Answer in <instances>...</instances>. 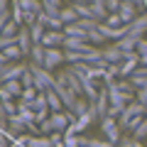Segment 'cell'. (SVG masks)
I'll return each mask as SVG.
<instances>
[{"mask_svg": "<svg viewBox=\"0 0 147 147\" xmlns=\"http://www.w3.org/2000/svg\"><path fill=\"white\" fill-rule=\"evenodd\" d=\"M88 5H91V7H93V12H96V17H98V20H100V22H103V20H105V17H108V15H110V12H108V10H105V0H91Z\"/></svg>", "mask_w": 147, "mask_h": 147, "instance_id": "7402d4cb", "label": "cell"}, {"mask_svg": "<svg viewBox=\"0 0 147 147\" xmlns=\"http://www.w3.org/2000/svg\"><path fill=\"white\" fill-rule=\"evenodd\" d=\"M137 3H140V0H137Z\"/></svg>", "mask_w": 147, "mask_h": 147, "instance_id": "ab89813d", "label": "cell"}, {"mask_svg": "<svg viewBox=\"0 0 147 147\" xmlns=\"http://www.w3.org/2000/svg\"><path fill=\"white\" fill-rule=\"evenodd\" d=\"M88 3H91V0H88Z\"/></svg>", "mask_w": 147, "mask_h": 147, "instance_id": "60d3db41", "label": "cell"}, {"mask_svg": "<svg viewBox=\"0 0 147 147\" xmlns=\"http://www.w3.org/2000/svg\"><path fill=\"white\" fill-rule=\"evenodd\" d=\"M79 142H81V147H115L105 137H84V135H79Z\"/></svg>", "mask_w": 147, "mask_h": 147, "instance_id": "5bb4252c", "label": "cell"}, {"mask_svg": "<svg viewBox=\"0 0 147 147\" xmlns=\"http://www.w3.org/2000/svg\"><path fill=\"white\" fill-rule=\"evenodd\" d=\"M3 88L7 91V93H12L15 98H20L22 96V91H25V86H22V81L20 79H12V81H5V84H0Z\"/></svg>", "mask_w": 147, "mask_h": 147, "instance_id": "ffe728a7", "label": "cell"}, {"mask_svg": "<svg viewBox=\"0 0 147 147\" xmlns=\"http://www.w3.org/2000/svg\"><path fill=\"white\" fill-rule=\"evenodd\" d=\"M37 93H39V91H37L34 86H32V88H25V91H22V96H20V98H17V100H22V103H25V105H30V108H32V103H34Z\"/></svg>", "mask_w": 147, "mask_h": 147, "instance_id": "cb8c5ba5", "label": "cell"}, {"mask_svg": "<svg viewBox=\"0 0 147 147\" xmlns=\"http://www.w3.org/2000/svg\"><path fill=\"white\" fill-rule=\"evenodd\" d=\"M88 42H91V44H93V47H100V44H103V42H105V37H103V34H100V32H98V30H91V32H88Z\"/></svg>", "mask_w": 147, "mask_h": 147, "instance_id": "4316f807", "label": "cell"}, {"mask_svg": "<svg viewBox=\"0 0 147 147\" xmlns=\"http://www.w3.org/2000/svg\"><path fill=\"white\" fill-rule=\"evenodd\" d=\"M142 37H137V34H125L123 39H118V42H113L120 52H125V54H130V52H137V42H140Z\"/></svg>", "mask_w": 147, "mask_h": 147, "instance_id": "ba28073f", "label": "cell"}, {"mask_svg": "<svg viewBox=\"0 0 147 147\" xmlns=\"http://www.w3.org/2000/svg\"><path fill=\"white\" fill-rule=\"evenodd\" d=\"M140 64H142V66H147V54H140Z\"/></svg>", "mask_w": 147, "mask_h": 147, "instance_id": "8d00e7d4", "label": "cell"}, {"mask_svg": "<svg viewBox=\"0 0 147 147\" xmlns=\"http://www.w3.org/2000/svg\"><path fill=\"white\" fill-rule=\"evenodd\" d=\"M71 3H88V0H71Z\"/></svg>", "mask_w": 147, "mask_h": 147, "instance_id": "f35d334b", "label": "cell"}, {"mask_svg": "<svg viewBox=\"0 0 147 147\" xmlns=\"http://www.w3.org/2000/svg\"><path fill=\"white\" fill-rule=\"evenodd\" d=\"M44 5V12H49V15H59L64 7V0H42Z\"/></svg>", "mask_w": 147, "mask_h": 147, "instance_id": "603a6c76", "label": "cell"}, {"mask_svg": "<svg viewBox=\"0 0 147 147\" xmlns=\"http://www.w3.org/2000/svg\"><path fill=\"white\" fill-rule=\"evenodd\" d=\"M118 145H120V147H145V145H142V140H135V137H123Z\"/></svg>", "mask_w": 147, "mask_h": 147, "instance_id": "4dcf8cb0", "label": "cell"}, {"mask_svg": "<svg viewBox=\"0 0 147 147\" xmlns=\"http://www.w3.org/2000/svg\"><path fill=\"white\" fill-rule=\"evenodd\" d=\"M37 20L42 22L47 30H64V22H61V17L59 15H49V12H39V17Z\"/></svg>", "mask_w": 147, "mask_h": 147, "instance_id": "8fae6325", "label": "cell"}, {"mask_svg": "<svg viewBox=\"0 0 147 147\" xmlns=\"http://www.w3.org/2000/svg\"><path fill=\"white\" fill-rule=\"evenodd\" d=\"M127 79L132 81V86H135V88H142V86H147V66H137L135 71L130 74V76H127Z\"/></svg>", "mask_w": 147, "mask_h": 147, "instance_id": "4fadbf2b", "label": "cell"}, {"mask_svg": "<svg viewBox=\"0 0 147 147\" xmlns=\"http://www.w3.org/2000/svg\"><path fill=\"white\" fill-rule=\"evenodd\" d=\"M103 22H105V25H110V27H123V25H125V22H123V17L118 15V12H110Z\"/></svg>", "mask_w": 147, "mask_h": 147, "instance_id": "484cf974", "label": "cell"}, {"mask_svg": "<svg viewBox=\"0 0 147 147\" xmlns=\"http://www.w3.org/2000/svg\"><path fill=\"white\" fill-rule=\"evenodd\" d=\"M123 5V0H105V10L108 12H118Z\"/></svg>", "mask_w": 147, "mask_h": 147, "instance_id": "836d02e7", "label": "cell"}, {"mask_svg": "<svg viewBox=\"0 0 147 147\" xmlns=\"http://www.w3.org/2000/svg\"><path fill=\"white\" fill-rule=\"evenodd\" d=\"M30 71L34 74V88H37V91H49V88L54 86L52 71H47L44 66H39V64H32V61H30Z\"/></svg>", "mask_w": 147, "mask_h": 147, "instance_id": "7a4b0ae2", "label": "cell"}, {"mask_svg": "<svg viewBox=\"0 0 147 147\" xmlns=\"http://www.w3.org/2000/svg\"><path fill=\"white\" fill-rule=\"evenodd\" d=\"M137 54H147V39H140L137 42Z\"/></svg>", "mask_w": 147, "mask_h": 147, "instance_id": "d590c367", "label": "cell"}, {"mask_svg": "<svg viewBox=\"0 0 147 147\" xmlns=\"http://www.w3.org/2000/svg\"><path fill=\"white\" fill-rule=\"evenodd\" d=\"M100 52H103V59H105L108 64H120L123 59H125V52H120L115 44H110V47H103Z\"/></svg>", "mask_w": 147, "mask_h": 147, "instance_id": "30bf717a", "label": "cell"}, {"mask_svg": "<svg viewBox=\"0 0 147 147\" xmlns=\"http://www.w3.org/2000/svg\"><path fill=\"white\" fill-rule=\"evenodd\" d=\"M61 147H81V142H79V135H64V142H61Z\"/></svg>", "mask_w": 147, "mask_h": 147, "instance_id": "f546056e", "label": "cell"}, {"mask_svg": "<svg viewBox=\"0 0 147 147\" xmlns=\"http://www.w3.org/2000/svg\"><path fill=\"white\" fill-rule=\"evenodd\" d=\"M147 32V12H140V15L135 17V22L130 25V34H137V37H142Z\"/></svg>", "mask_w": 147, "mask_h": 147, "instance_id": "9a60e30c", "label": "cell"}, {"mask_svg": "<svg viewBox=\"0 0 147 147\" xmlns=\"http://www.w3.org/2000/svg\"><path fill=\"white\" fill-rule=\"evenodd\" d=\"M20 81H22V86H25V88H32V86H34V74L30 71V64H27V71L22 74Z\"/></svg>", "mask_w": 147, "mask_h": 147, "instance_id": "f1b7e54d", "label": "cell"}, {"mask_svg": "<svg viewBox=\"0 0 147 147\" xmlns=\"http://www.w3.org/2000/svg\"><path fill=\"white\" fill-rule=\"evenodd\" d=\"M27 71V64L22 61H7V64H0V84L12 79H22V74Z\"/></svg>", "mask_w": 147, "mask_h": 147, "instance_id": "3957f363", "label": "cell"}, {"mask_svg": "<svg viewBox=\"0 0 147 147\" xmlns=\"http://www.w3.org/2000/svg\"><path fill=\"white\" fill-rule=\"evenodd\" d=\"M100 132H103V137L110 140L113 145H118V142L123 140V127H120V123H118V118H110V115L100 118Z\"/></svg>", "mask_w": 147, "mask_h": 147, "instance_id": "6da1fadb", "label": "cell"}, {"mask_svg": "<svg viewBox=\"0 0 147 147\" xmlns=\"http://www.w3.org/2000/svg\"><path fill=\"white\" fill-rule=\"evenodd\" d=\"M135 98L140 100L142 105H147V86H142V88H137V93H135Z\"/></svg>", "mask_w": 147, "mask_h": 147, "instance_id": "e575fe53", "label": "cell"}, {"mask_svg": "<svg viewBox=\"0 0 147 147\" xmlns=\"http://www.w3.org/2000/svg\"><path fill=\"white\" fill-rule=\"evenodd\" d=\"M17 44H20V49L25 52V57H30L34 39H32V32H30V27H27V25H22L20 30H17Z\"/></svg>", "mask_w": 147, "mask_h": 147, "instance_id": "52a82bcc", "label": "cell"}, {"mask_svg": "<svg viewBox=\"0 0 147 147\" xmlns=\"http://www.w3.org/2000/svg\"><path fill=\"white\" fill-rule=\"evenodd\" d=\"M22 7V12H44V5H42V0H17Z\"/></svg>", "mask_w": 147, "mask_h": 147, "instance_id": "d6986e66", "label": "cell"}, {"mask_svg": "<svg viewBox=\"0 0 147 147\" xmlns=\"http://www.w3.org/2000/svg\"><path fill=\"white\" fill-rule=\"evenodd\" d=\"M125 108H127V105H110V108H108V115L110 118H120L123 113H125Z\"/></svg>", "mask_w": 147, "mask_h": 147, "instance_id": "d6a6232c", "label": "cell"}, {"mask_svg": "<svg viewBox=\"0 0 147 147\" xmlns=\"http://www.w3.org/2000/svg\"><path fill=\"white\" fill-rule=\"evenodd\" d=\"M3 54H5V59H7V61H20V59H25V52L20 49V44L5 47V49H3Z\"/></svg>", "mask_w": 147, "mask_h": 147, "instance_id": "44dd1931", "label": "cell"}, {"mask_svg": "<svg viewBox=\"0 0 147 147\" xmlns=\"http://www.w3.org/2000/svg\"><path fill=\"white\" fill-rule=\"evenodd\" d=\"M132 137H135V140H142V137H147V118L135 127V130H132Z\"/></svg>", "mask_w": 147, "mask_h": 147, "instance_id": "83f0119b", "label": "cell"}, {"mask_svg": "<svg viewBox=\"0 0 147 147\" xmlns=\"http://www.w3.org/2000/svg\"><path fill=\"white\" fill-rule=\"evenodd\" d=\"M59 17H61L64 27H66V25H74V22H79V20H81V17H79V12H76V7H74V5H66V7H61Z\"/></svg>", "mask_w": 147, "mask_h": 147, "instance_id": "2e32d148", "label": "cell"}, {"mask_svg": "<svg viewBox=\"0 0 147 147\" xmlns=\"http://www.w3.org/2000/svg\"><path fill=\"white\" fill-rule=\"evenodd\" d=\"M61 49H64V52H91V49H93V44L86 42V39H81V37H69V34H66Z\"/></svg>", "mask_w": 147, "mask_h": 147, "instance_id": "5b68a950", "label": "cell"}, {"mask_svg": "<svg viewBox=\"0 0 147 147\" xmlns=\"http://www.w3.org/2000/svg\"><path fill=\"white\" fill-rule=\"evenodd\" d=\"M30 32H32V39H34V42H42V37H44V32H47V27L37 20L34 25H30Z\"/></svg>", "mask_w": 147, "mask_h": 147, "instance_id": "d4e9b609", "label": "cell"}, {"mask_svg": "<svg viewBox=\"0 0 147 147\" xmlns=\"http://www.w3.org/2000/svg\"><path fill=\"white\" fill-rule=\"evenodd\" d=\"M44 54H47L44 44L34 42V44H32V52H30V61H32V64H39V66H44Z\"/></svg>", "mask_w": 147, "mask_h": 147, "instance_id": "ac0fdd59", "label": "cell"}, {"mask_svg": "<svg viewBox=\"0 0 147 147\" xmlns=\"http://www.w3.org/2000/svg\"><path fill=\"white\" fill-rule=\"evenodd\" d=\"M47 100H49V110H52V113H59V110H66L64 100L59 98V93H57L54 88H49V91H47Z\"/></svg>", "mask_w": 147, "mask_h": 147, "instance_id": "e0dca14e", "label": "cell"}, {"mask_svg": "<svg viewBox=\"0 0 147 147\" xmlns=\"http://www.w3.org/2000/svg\"><path fill=\"white\" fill-rule=\"evenodd\" d=\"M47 49V47H44ZM61 64H66V59H64V49L61 47H49L47 54H44V69L47 71H54L57 66H61Z\"/></svg>", "mask_w": 147, "mask_h": 147, "instance_id": "277c9868", "label": "cell"}, {"mask_svg": "<svg viewBox=\"0 0 147 147\" xmlns=\"http://www.w3.org/2000/svg\"><path fill=\"white\" fill-rule=\"evenodd\" d=\"M39 132H42V135H52V132H54L52 118H47V120H42V123H39Z\"/></svg>", "mask_w": 147, "mask_h": 147, "instance_id": "1f68e13d", "label": "cell"}, {"mask_svg": "<svg viewBox=\"0 0 147 147\" xmlns=\"http://www.w3.org/2000/svg\"><path fill=\"white\" fill-rule=\"evenodd\" d=\"M64 39H66L64 30H47L39 44H44L47 49H49V47H64Z\"/></svg>", "mask_w": 147, "mask_h": 147, "instance_id": "8992f818", "label": "cell"}, {"mask_svg": "<svg viewBox=\"0 0 147 147\" xmlns=\"http://www.w3.org/2000/svg\"><path fill=\"white\" fill-rule=\"evenodd\" d=\"M0 64H7V59H5V54L0 52Z\"/></svg>", "mask_w": 147, "mask_h": 147, "instance_id": "74e56055", "label": "cell"}, {"mask_svg": "<svg viewBox=\"0 0 147 147\" xmlns=\"http://www.w3.org/2000/svg\"><path fill=\"white\" fill-rule=\"evenodd\" d=\"M64 79H66V84H69V88L74 91V93H79V96H84V84H81V79L76 76V74L71 71V69H64Z\"/></svg>", "mask_w": 147, "mask_h": 147, "instance_id": "7c38bea8", "label": "cell"}, {"mask_svg": "<svg viewBox=\"0 0 147 147\" xmlns=\"http://www.w3.org/2000/svg\"><path fill=\"white\" fill-rule=\"evenodd\" d=\"M118 15L123 17V22H125V25H132V22H135V17L140 15V10H137L135 3H125V0H123V5H120V10H118Z\"/></svg>", "mask_w": 147, "mask_h": 147, "instance_id": "9c48e42d", "label": "cell"}]
</instances>
